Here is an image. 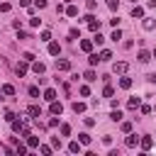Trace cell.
Returning <instances> with one entry per match:
<instances>
[{"instance_id":"obj_1","label":"cell","mask_w":156,"mask_h":156,"mask_svg":"<svg viewBox=\"0 0 156 156\" xmlns=\"http://www.w3.org/2000/svg\"><path fill=\"white\" fill-rule=\"evenodd\" d=\"M127 68H129L127 61H115V63H112V73H117V76H124Z\"/></svg>"},{"instance_id":"obj_2","label":"cell","mask_w":156,"mask_h":156,"mask_svg":"<svg viewBox=\"0 0 156 156\" xmlns=\"http://www.w3.org/2000/svg\"><path fill=\"white\" fill-rule=\"evenodd\" d=\"M83 20L88 22V27H90V32H100V20H98V17H93V15H85Z\"/></svg>"},{"instance_id":"obj_3","label":"cell","mask_w":156,"mask_h":156,"mask_svg":"<svg viewBox=\"0 0 156 156\" xmlns=\"http://www.w3.org/2000/svg\"><path fill=\"white\" fill-rule=\"evenodd\" d=\"M27 68H29V66H27V61H24V58L15 63V73H17L20 78H22V76H27Z\"/></svg>"},{"instance_id":"obj_4","label":"cell","mask_w":156,"mask_h":156,"mask_svg":"<svg viewBox=\"0 0 156 156\" xmlns=\"http://www.w3.org/2000/svg\"><path fill=\"white\" fill-rule=\"evenodd\" d=\"M56 71H71V61L68 58H56Z\"/></svg>"},{"instance_id":"obj_5","label":"cell","mask_w":156,"mask_h":156,"mask_svg":"<svg viewBox=\"0 0 156 156\" xmlns=\"http://www.w3.org/2000/svg\"><path fill=\"white\" fill-rule=\"evenodd\" d=\"M49 112H51V115H61V112H63V105L56 102V100H51V102H49Z\"/></svg>"},{"instance_id":"obj_6","label":"cell","mask_w":156,"mask_h":156,"mask_svg":"<svg viewBox=\"0 0 156 156\" xmlns=\"http://www.w3.org/2000/svg\"><path fill=\"white\" fill-rule=\"evenodd\" d=\"M124 144H127V149H136V144H139V136H136V134H132V132H129V136H127V139H124Z\"/></svg>"},{"instance_id":"obj_7","label":"cell","mask_w":156,"mask_h":156,"mask_svg":"<svg viewBox=\"0 0 156 156\" xmlns=\"http://www.w3.org/2000/svg\"><path fill=\"white\" fill-rule=\"evenodd\" d=\"M139 146H141L144 151H149V149L154 146V139H151V136H139Z\"/></svg>"},{"instance_id":"obj_8","label":"cell","mask_w":156,"mask_h":156,"mask_svg":"<svg viewBox=\"0 0 156 156\" xmlns=\"http://www.w3.org/2000/svg\"><path fill=\"white\" fill-rule=\"evenodd\" d=\"M32 71H34V73H37V76H41V73H44V71H46V66H44V63H41V61H32Z\"/></svg>"},{"instance_id":"obj_9","label":"cell","mask_w":156,"mask_h":156,"mask_svg":"<svg viewBox=\"0 0 156 156\" xmlns=\"http://www.w3.org/2000/svg\"><path fill=\"white\" fill-rule=\"evenodd\" d=\"M49 54H51V56H58V54H61L58 41H49Z\"/></svg>"},{"instance_id":"obj_10","label":"cell","mask_w":156,"mask_h":156,"mask_svg":"<svg viewBox=\"0 0 156 156\" xmlns=\"http://www.w3.org/2000/svg\"><path fill=\"white\" fill-rule=\"evenodd\" d=\"M80 49H83L85 54H90V51H93V39H83V41H80Z\"/></svg>"},{"instance_id":"obj_11","label":"cell","mask_w":156,"mask_h":156,"mask_svg":"<svg viewBox=\"0 0 156 156\" xmlns=\"http://www.w3.org/2000/svg\"><path fill=\"white\" fill-rule=\"evenodd\" d=\"M44 100H46V102L56 100V90H54V88H46V90H44Z\"/></svg>"},{"instance_id":"obj_12","label":"cell","mask_w":156,"mask_h":156,"mask_svg":"<svg viewBox=\"0 0 156 156\" xmlns=\"http://www.w3.org/2000/svg\"><path fill=\"white\" fill-rule=\"evenodd\" d=\"M71 110H73L76 115H80V112H85V102H78V100H76V102L71 105Z\"/></svg>"},{"instance_id":"obj_13","label":"cell","mask_w":156,"mask_h":156,"mask_svg":"<svg viewBox=\"0 0 156 156\" xmlns=\"http://www.w3.org/2000/svg\"><path fill=\"white\" fill-rule=\"evenodd\" d=\"M27 146H29V149H39V136H32V134H29V136H27Z\"/></svg>"},{"instance_id":"obj_14","label":"cell","mask_w":156,"mask_h":156,"mask_svg":"<svg viewBox=\"0 0 156 156\" xmlns=\"http://www.w3.org/2000/svg\"><path fill=\"white\" fill-rule=\"evenodd\" d=\"M132 17H136V20H141V17H144V7H139V5H134V7H132Z\"/></svg>"},{"instance_id":"obj_15","label":"cell","mask_w":156,"mask_h":156,"mask_svg":"<svg viewBox=\"0 0 156 156\" xmlns=\"http://www.w3.org/2000/svg\"><path fill=\"white\" fill-rule=\"evenodd\" d=\"M141 20H144V22H141V27H144L146 32H149V29H154V24H156V22H154L151 17H141Z\"/></svg>"},{"instance_id":"obj_16","label":"cell","mask_w":156,"mask_h":156,"mask_svg":"<svg viewBox=\"0 0 156 156\" xmlns=\"http://www.w3.org/2000/svg\"><path fill=\"white\" fill-rule=\"evenodd\" d=\"M139 105H141V100H139V98H129V100H127V107H129V110H136Z\"/></svg>"},{"instance_id":"obj_17","label":"cell","mask_w":156,"mask_h":156,"mask_svg":"<svg viewBox=\"0 0 156 156\" xmlns=\"http://www.w3.org/2000/svg\"><path fill=\"white\" fill-rule=\"evenodd\" d=\"M139 61H141V63H146V61H151V54H149L146 49H141V51H139Z\"/></svg>"},{"instance_id":"obj_18","label":"cell","mask_w":156,"mask_h":156,"mask_svg":"<svg viewBox=\"0 0 156 156\" xmlns=\"http://www.w3.org/2000/svg\"><path fill=\"white\" fill-rule=\"evenodd\" d=\"M27 112H29L32 117H39V115H41V110H39V105H29V107H27Z\"/></svg>"},{"instance_id":"obj_19","label":"cell","mask_w":156,"mask_h":156,"mask_svg":"<svg viewBox=\"0 0 156 156\" xmlns=\"http://www.w3.org/2000/svg\"><path fill=\"white\" fill-rule=\"evenodd\" d=\"M68 151L71 154H80V141H71L68 144Z\"/></svg>"},{"instance_id":"obj_20","label":"cell","mask_w":156,"mask_h":156,"mask_svg":"<svg viewBox=\"0 0 156 156\" xmlns=\"http://www.w3.org/2000/svg\"><path fill=\"white\" fill-rule=\"evenodd\" d=\"M63 12H66L68 17H76V15H78V7H76V5H68V7L63 10Z\"/></svg>"},{"instance_id":"obj_21","label":"cell","mask_w":156,"mask_h":156,"mask_svg":"<svg viewBox=\"0 0 156 156\" xmlns=\"http://www.w3.org/2000/svg\"><path fill=\"white\" fill-rule=\"evenodd\" d=\"M98 56H100V61H110V58H112V51H107V49H102V51H100Z\"/></svg>"},{"instance_id":"obj_22","label":"cell","mask_w":156,"mask_h":156,"mask_svg":"<svg viewBox=\"0 0 156 156\" xmlns=\"http://www.w3.org/2000/svg\"><path fill=\"white\" fill-rule=\"evenodd\" d=\"M119 88L129 90V88H132V78H119Z\"/></svg>"},{"instance_id":"obj_23","label":"cell","mask_w":156,"mask_h":156,"mask_svg":"<svg viewBox=\"0 0 156 156\" xmlns=\"http://www.w3.org/2000/svg\"><path fill=\"white\" fill-rule=\"evenodd\" d=\"M110 119H112V122H119V119H122V112H119V110L115 107V110L110 112Z\"/></svg>"},{"instance_id":"obj_24","label":"cell","mask_w":156,"mask_h":156,"mask_svg":"<svg viewBox=\"0 0 156 156\" xmlns=\"http://www.w3.org/2000/svg\"><path fill=\"white\" fill-rule=\"evenodd\" d=\"M88 63H90V66H98V63H100V56H98V54H90V56H88Z\"/></svg>"},{"instance_id":"obj_25","label":"cell","mask_w":156,"mask_h":156,"mask_svg":"<svg viewBox=\"0 0 156 156\" xmlns=\"http://www.w3.org/2000/svg\"><path fill=\"white\" fill-rule=\"evenodd\" d=\"M2 95H15V85H2Z\"/></svg>"},{"instance_id":"obj_26","label":"cell","mask_w":156,"mask_h":156,"mask_svg":"<svg viewBox=\"0 0 156 156\" xmlns=\"http://www.w3.org/2000/svg\"><path fill=\"white\" fill-rule=\"evenodd\" d=\"M78 141H80V144H90V134H85V132L78 134Z\"/></svg>"},{"instance_id":"obj_27","label":"cell","mask_w":156,"mask_h":156,"mask_svg":"<svg viewBox=\"0 0 156 156\" xmlns=\"http://www.w3.org/2000/svg\"><path fill=\"white\" fill-rule=\"evenodd\" d=\"M105 41V37L100 34V32H95V37H93V44H102Z\"/></svg>"},{"instance_id":"obj_28","label":"cell","mask_w":156,"mask_h":156,"mask_svg":"<svg viewBox=\"0 0 156 156\" xmlns=\"http://www.w3.org/2000/svg\"><path fill=\"white\" fill-rule=\"evenodd\" d=\"M83 78H85V80H95V71H93V68H90V71H85V73H83Z\"/></svg>"},{"instance_id":"obj_29","label":"cell","mask_w":156,"mask_h":156,"mask_svg":"<svg viewBox=\"0 0 156 156\" xmlns=\"http://www.w3.org/2000/svg\"><path fill=\"white\" fill-rule=\"evenodd\" d=\"M102 95H105V98H112V95H115V90H112L110 85H105V88H102Z\"/></svg>"},{"instance_id":"obj_30","label":"cell","mask_w":156,"mask_h":156,"mask_svg":"<svg viewBox=\"0 0 156 156\" xmlns=\"http://www.w3.org/2000/svg\"><path fill=\"white\" fill-rule=\"evenodd\" d=\"M22 127H24V122H17V119H12V129H15V132H22Z\"/></svg>"},{"instance_id":"obj_31","label":"cell","mask_w":156,"mask_h":156,"mask_svg":"<svg viewBox=\"0 0 156 156\" xmlns=\"http://www.w3.org/2000/svg\"><path fill=\"white\" fill-rule=\"evenodd\" d=\"M71 134V124H61V136H68Z\"/></svg>"},{"instance_id":"obj_32","label":"cell","mask_w":156,"mask_h":156,"mask_svg":"<svg viewBox=\"0 0 156 156\" xmlns=\"http://www.w3.org/2000/svg\"><path fill=\"white\" fill-rule=\"evenodd\" d=\"M39 151H41L44 156H49V154H51V146H46V144H39Z\"/></svg>"},{"instance_id":"obj_33","label":"cell","mask_w":156,"mask_h":156,"mask_svg":"<svg viewBox=\"0 0 156 156\" xmlns=\"http://www.w3.org/2000/svg\"><path fill=\"white\" fill-rule=\"evenodd\" d=\"M41 41H51V32H49V29L41 32Z\"/></svg>"},{"instance_id":"obj_34","label":"cell","mask_w":156,"mask_h":156,"mask_svg":"<svg viewBox=\"0 0 156 156\" xmlns=\"http://www.w3.org/2000/svg\"><path fill=\"white\" fill-rule=\"evenodd\" d=\"M110 39H115V41H117V39H122V32H119V27H115V32H112V37H110Z\"/></svg>"},{"instance_id":"obj_35","label":"cell","mask_w":156,"mask_h":156,"mask_svg":"<svg viewBox=\"0 0 156 156\" xmlns=\"http://www.w3.org/2000/svg\"><path fill=\"white\" fill-rule=\"evenodd\" d=\"M122 132L129 134V132H132V122H122Z\"/></svg>"},{"instance_id":"obj_36","label":"cell","mask_w":156,"mask_h":156,"mask_svg":"<svg viewBox=\"0 0 156 156\" xmlns=\"http://www.w3.org/2000/svg\"><path fill=\"white\" fill-rule=\"evenodd\" d=\"M51 146H54V149H61V139H58V136H51Z\"/></svg>"},{"instance_id":"obj_37","label":"cell","mask_w":156,"mask_h":156,"mask_svg":"<svg viewBox=\"0 0 156 156\" xmlns=\"http://www.w3.org/2000/svg\"><path fill=\"white\" fill-rule=\"evenodd\" d=\"M15 154H20V156H22V154H27V146H22V144H17V146H15Z\"/></svg>"},{"instance_id":"obj_38","label":"cell","mask_w":156,"mask_h":156,"mask_svg":"<svg viewBox=\"0 0 156 156\" xmlns=\"http://www.w3.org/2000/svg\"><path fill=\"white\" fill-rule=\"evenodd\" d=\"M107 7H110V10H117V7H119V0H107Z\"/></svg>"},{"instance_id":"obj_39","label":"cell","mask_w":156,"mask_h":156,"mask_svg":"<svg viewBox=\"0 0 156 156\" xmlns=\"http://www.w3.org/2000/svg\"><path fill=\"white\" fill-rule=\"evenodd\" d=\"M22 58H24V61H27V63H32V61H34V54H32V51H27V54H24V56H22Z\"/></svg>"},{"instance_id":"obj_40","label":"cell","mask_w":156,"mask_h":156,"mask_svg":"<svg viewBox=\"0 0 156 156\" xmlns=\"http://www.w3.org/2000/svg\"><path fill=\"white\" fill-rule=\"evenodd\" d=\"M29 95H32V98H39V88L32 85V88H29Z\"/></svg>"},{"instance_id":"obj_41","label":"cell","mask_w":156,"mask_h":156,"mask_svg":"<svg viewBox=\"0 0 156 156\" xmlns=\"http://www.w3.org/2000/svg\"><path fill=\"white\" fill-rule=\"evenodd\" d=\"M80 95L88 98V95H90V88H88V85H80Z\"/></svg>"},{"instance_id":"obj_42","label":"cell","mask_w":156,"mask_h":156,"mask_svg":"<svg viewBox=\"0 0 156 156\" xmlns=\"http://www.w3.org/2000/svg\"><path fill=\"white\" fill-rule=\"evenodd\" d=\"M10 7H12L10 2H0V12H10Z\"/></svg>"},{"instance_id":"obj_43","label":"cell","mask_w":156,"mask_h":156,"mask_svg":"<svg viewBox=\"0 0 156 156\" xmlns=\"http://www.w3.org/2000/svg\"><path fill=\"white\" fill-rule=\"evenodd\" d=\"M29 24H32V27H39V24H41V20H39V17H32V20H29Z\"/></svg>"},{"instance_id":"obj_44","label":"cell","mask_w":156,"mask_h":156,"mask_svg":"<svg viewBox=\"0 0 156 156\" xmlns=\"http://www.w3.org/2000/svg\"><path fill=\"white\" fill-rule=\"evenodd\" d=\"M139 110H141V115H149V112H151V107H149V105H139Z\"/></svg>"},{"instance_id":"obj_45","label":"cell","mask_w":156,"mask_h":156,"mask_svg":"<svg viewBox=\"0 0 156 156\" xmlns=\"http://www.w3.org/2000/svg\"><path fill=\"white\" fill-rule=\"evenodd\" d=\"M5 119H7V122H12V119H15V112H12V110H7V112H5Z\"/></svg>"},{"instance_id":"obj_46","label":"cell","mask_w":156,"mask_h":156,"mask_svg":"<svg viewBox=\"0 0 156 156\" xmlns=\"http://www.w3.org/2000/svg\"><path fill=\"white\" fill-rule=\"evenodd\" d=\"M34 5H37L39 10H44V7H46V0H34Z\"/></svg>"},{"instance_id":"obj_47","label":"cell","mask_w":156,"mask_h":156,"mask_svg":"<svg viewBox=\"0 0 156 156\" xmlns=\"http://www.w3.org/2000/svg\"><path fill=\"white\" fill-rule=\"evenodd\" d=\"M146 80H149V83H156V73H149V76H146Z\"/></svg>"},{"instance_id":"obj_48","label":"cell","mask_w":156,"mask_h":156,"mask_svg":"<svg viewBox=\"0 0 156 156\" xmlns=\"http://www.w3.org/2000/svg\"><path fill=\"white\" fill-rule=\"evenodd\" d=\"M20 5H22V7H29V5H32V0H20Z\"/></svg>"},{"instance_id":"obj_49","label":"cell","mask_w":156,"mask_h":156,"mask_svg":"<svg viewBox=\"0 0 156 156\" xmlns=\"http://www.w3.org/2000/svg\"><path fill=\"white\" fill-rule=\"evenodd\" d=\"M151 56H154V58H156V49H154V54H151Z\"/></svg>"},{"instance_id":"obj_50","label":"cell","mask_w":156,"mask_h":156,"mask_svg":"<svg viewBox=\"0 0 156 156\" xmlns=\"http://www.w3.org/2000/svg\"><path fill=\"white\" fill-rule=\"evenodd\" d=\"M0 95H2V88H0Z\"/></svg>"},{"instance_id":"obj_51","label":"cell","mask_w":156,"mask_h":156,"mask_svg":"<svg viewBox=\"0 0 156 156\" xmlns=\"http://www.w3.org/2000/svg\"><path fill=\"white\" fill-rule=\"evenodd\" d=\"M154 110H156V105H154Z\"/></svg>"},{"instance_id":"obj_52","label":"cell","mask_w":156,"mask_h":156,"mask_svg":"<svg viewBox=\"0 0 156 156\" xmlns=\"http://www.w3.org/2000/svg\"><path fill=\"white\" fill-rule=\"evenodd\" d=\"M132 2H136V0H132Z\"/></svg>"}]
</instances>
